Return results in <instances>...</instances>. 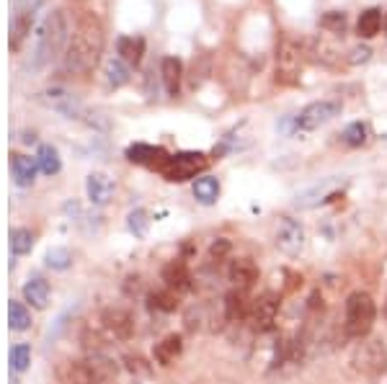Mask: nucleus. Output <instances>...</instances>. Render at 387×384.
<instances>
[{
    "label": "nucleus",
    "instance_id": "31",
    "mask_svg": "<svg viewBox=\"0 0 387 384\" xmlns=\"http://www.w3.org/2000/svg\"><path fill=\"white\" fill-rule=\"evenodd\" d=\"M8 361H11L14 371H26L28 364H31V348L26 343H16L8 353Z\"/></svg>",
    "mask_w": 387,
    "mask_h": 384
},
{
    "label": "nucleus",
    "instance_id": "32",
    "mask_svg": "<svg viewBox=\"0 0 387 384\" xmlns=\"http://www.w3.org/2000/svg\"><path fill=\"white\" fill-rule=\"evenodd\" d=\"M106 80H109V85H114V88H119V85H124V82L129 80V70H127L124 60H111L109 65H106Z\"/></svg>",
    "mask_w": 387,
    "mask_h": 384
},
{
    "label": "nucleus",
    "instance_id": "30",
    "mask_svg": "<svg viewBox=\"0 0 387 384\" xmlns=\"http://www.w3.org/2000/svg\"><path fill=\"white\" fill-rule=\"evenodd\" d=\"M147 299H150V309H158V312H176L179 309V294L171 292V289L152 292Z\"/></svg>",
    "mask_w": 387,
    "mask_h": 384
},
{
    "label": "nucleus",
    "instance_id": "14",
    "mask_svg": "<svg viewBox=\"0 0 387 384\" xmlns=\"http://www.w3.org/2000/svg\"><path fill=\"white\" fill-rule=\"evenodd\" d=\"M339 186H344V181L328 178V181H323V183L312 186V188L299 193L295 204L302 206V209H310V206H318V204H323V201H331L333 196H336V188H339Z\"/></svg>",
    "mask_w": 387,
    "mask_h": 384
},
{
    "label": "nucleus",
    "instance_id": "38",
    "mask_svg": "<svg viewBox=\"0 0 387 384\" xmlns=\"http://www.w3.org/2000/svg\"><path fill=\"white\" fill-rule=\"evenodd\" d=\"M124 361H127V369H129L132 374H150V366H147L139 356H127Z\"/></svg>",
    "mask_w": 387,
    "mask_h": 384
},
{
    "label": "nucleus",
    "instance_id": "40",
    "mask_svg": "<svg viewBox=\"0 0 387 384\" xmlns=\"http://www.w3.org/2000/svg\"><path fill=\"white\" fill-rule=\"evenodd\" d=\"M369 55H372V49H369V47H356L351 52V62H354V65H356V62H366V60H369Z\"/></svg>",
    "mask_w": 387,
    "mask_h": 384
},
{
    "label": "nucleus",
    "instance_id": "41",
    "mask_svg": "<svg viewBox=\"0 0 387 384\" xmlns=\"http://www.w3.org/2000/svg\"><path fill=\"white\" fill-rule=\"evenodd\" d=\"M385 315H387V304H385Z\"/></svg>",
    "mask_w": 387,
    "mask_h": 384
},
{
    "label": "nucleus",
    "instance_id": "8",
    "mask_svg": "<svg viewBox=\"0 0 387 384\" xmlns=\"http://www.w3.org/2000/svg\"><path fill=\"white\" fill-rule=\"evenodd\" d=\"M101 325L111 338L117 341H129L134 336V317L124 307H106L101 312Z\"/></svg>",
    "mask_w": 387,
    "mask_h": 384
},
{
    "label": "nucleus",
    "instance_id": "27",
    "mask_svg": "<svg viewBox=\"0 0 387 384\" xmlns=\"http://www.w3.org/2000/svg\"><path fill=\"white\" fill-rule=\"evenodd\" d=\"M36 165L44 176H55L63 168V160H60V152L52 147V144H42L39 152H36Z\"/></svg>",
    "mask_w": 387,
    "mask_h": 384
},
{
    "label": "nucleus",
    "instance_id": "15",
    "mask_svg": "<svg viewBox=\"0 0 387 384\" xmlns=\"http://www.w3.org/2000/svg\"><path fill=\"white\" fill-rule=\"evenodd\" d=\"M163 282H166V287L171 289V292H176V294H184V292H189L191 289V274H189L186 263L181 261H171L163 266Z\"/></svg>",
    "mask_w": 387,
    "mask_h": 384
},
{
    "label": "nucleus",
    "instance_id": "13",
    "mask_svg": "<svg viewBox=\"0 0 387 384\" xmlns=\"http://www.w3.org/2000/svg\"><path fill=\"white\" fill-rule=\"evenodd\" d=\"M171 158L163 147H155V144H142V142H137V144H132L129 150H127V160L129 163H134V165H147V168H163V163Z\"/></svg>",
    "mask_w": 387,
    "mask_h": 384
},
{
    "label": "nucleus",
    "instance_id": "11",
    "mask_svg": "<svg viewBox=\"0 0 387 384\" xmlns=\"http://www.w3.org/2000/svg\"><path fill=\"white\" fill-rule=\"evenodd\" d=\"M277 312H279L277 294L266 292V294H261L256 302H253V307H250L248 312V320L253 323L256 330H269L271 325H274V320H277Z\"/></svg>",
    "mask_w": 387,
    "mask_h": 384
},
{
    "label": "nucleus",
    "instance_id": "12",
    "mask_svg": "<svg viewBox=\"0 0 387 384\" xmlns=\"http://www.w3.org/2000/svg\"><path fill=\"white\" fill-rule=\"evenodd\" d=\"M299 44L295 41H284L282 49H279V62H277V80L279 82H295L299 73Z\"/></svg>",
    "mask_w": 387,
    "mask_h": 384
},
{
    "label": "nucleus",
    "instance_id": "19",
    "mask_svg": "<svg viewBox=\"0 0 387 384\" xmlns=\"http://www.w3.org/2000/svg\"><path fill=\"white\" fill-rule=\"evenodd\" d=\"M181 73H184V65H181L179 57H163V62H160V78L166 82L168 96H179Z\"/></svg>",
    "mask_w": 387,
    "mask_h": 384
},
{
    "label": "nucleus",
    "instance_id": "28",
    "mask_svg": "<svg viewBox=\"0 0 387 384\" xmlns=\"http://www.w3.org/2000/svg\"><path fill=\"white\" fill-rule=\"evenodd\" d=\"M8 325H11V330H16V333H23V330L31 328V312H28V307L23 302H8Z\"/></svg>",
    "mask_w": 387,
    "mask_h": 384
},
{
    "label": "nucleus",
    "instance_id": "36",
    "mask_svg": "<svg viewBox=\"0 0 387 384\" xmlns=\"http://www.w3.org/2000/svg\"><path fill=\"white\" fill-rule=\"evenodd\" d=\"M323 28H331L336 34H344L346 28V16L339 14V11H331V14L323 16Z\"/></svg>",
    "mask_w": 387,
    "mask_h": 384
},
{
    "label": "nucleus",
    "instance_id": "16",
    "mask_svg": "<svg viewBox=\"0 0 387 384\" xmlns=\"http://www.w3.org/2000/svg\"><path fill=\"white\" fill-rule=\"evenodd\" d=\"M60 379L65 384H101L96 369L90 366V361H68L60 369Z\"/></svg>",
    "mask_w": 387,
    "mask_h": 384
},
{
    "label": "nucleus",
    "instance_id": "18",
    "mask_svg": "<svg viewBox=\"0 0 387 384\" xmlns=\"http://www.w3.org/2000/svg\"><path fill=\"white\" fill-rule=\"evenodd\" d=\"M228 276H230V282L235 284L238 289L245 292V289H250L258 282V266L250 261V258H238V261L230 263Z\"/></svg>",
    "mask_w": 387,
    "mask_h": 384
},
{
    "label": "nucleus",
    "instance_id": "23",
    "mask_svg": "<svg viewBox=\"0 0 387 384\" xmlns=\"http://www.w3.org/2000/svg\"><path fill=\"white\" fill-rule=\"evenodd\" d=\"M248 312H250V304L248 299H245V294H243V289H235V292H230V294L225 297V317H228L230 323L245 320Z\"/></svg>",
    "mask_w": 387,
    "mask_h": 384
},
{
    "label": "nucleus",
    "instance_id": "34",
    "mask_svg": "<svg viewBox=\"0 0 387 384\" xmlns=\"http://www.w3.org/2000/svg\"><path fill=\"white\" fill-rule=\"evenodd\" d=\"M70 263H73V253H70L68 247H52V250H47V266L49 268L65 271V268H70Z\"/></svg>",
    "mask_w": 387,
    "mask_h": 384
},
{
    "label": "nucleus",
    "instance_id": "5",
    "mask_svg": "<svg viewBox=\"0 0 387 384\" xmlns=\"http://www.w3.org/2000/svg\"><path fill=\"white\" fill-rule=\"evenodd\" d=\"M351 364L359 374L380 377V374L387 371V351L382 348L380 341H366V343H361L359 348L354 351Z\"/></svg>",
    "mask_w": 387,
    "mask_h": 384
},
{
    "label": "nucleus",
    "instance_id": "22",
    "mask_svg": "<svg viewBox=\"0 0 387 384\" xmlns=\"http://www.w3.org/2000/svg\"><path fill=\"white\" fill-rule=\"evenodd\" d=\"M23 299H26L31 307L36 309H44L49 302V282H44L42 276H36V279H28L23 284Z\"/></svg>",
    "mask_w": 387,
    "mask_h": 384
},
{
    "label": "nucleus",
    "instance_id": "37",
    "mask_svg": "<svg viewBox=\"0 0 387 384\" xmlns=\"http://www.w3.org/2000/svg\"><path fill=\"white\" fill-rule=\"evenodd\" d=\"M230 250H233V245H230V240H225V238H220V240L212 242V247H209V258L215 263L225 261L230 255Z\"/></svg>",
    "mask_w": 387,
    "mask_h": 384
},
{
    "label": "nucleus",
    "instance_id": "2",
    "mask_svg": "<svg viewBox=\"0 0 387 384\" xmlns=\"http://www.w3.org/2000/svg\"><path fill=\"white\" fill-rule=\"evenodd\" d=\"M68 18L65 11H52L44 18L39 34H36V52H34V68H42L44 62L55 60L68 44Z\"/></svg>",
    "mask_w": 387,
    "mask_h": 384
},
{
    "label": "nucleus",
    "instance_id": "25",
    "mask_svg": "<svg viewBox=\"0 0 387 384\" xmlns=\"http://www.w3.org/2000/svg\"><path fill=\"white\" fill-rule=\"evenodd\" d=\"M382 28V11L380 8H366L364 14L356 21V34L364 36V39H372V36L380 34Z\"/></svg>",
    "mask_w": 387,
    "mask_h": 384
},
{
    "label": "nucleus",
    "instance_id": "20",
    "mask_svg": "<svg viewBox=\"0 0 387 384\" xmlns=\"http://www.w3.org/2000/svg\"><path fill=\"white\" fill-rule=\"evenodd\" d=\"M11 171H14V181L21 188L34 183L36 178V158H26V155H11Z\"/></svg>",
    "mask_w": 387,
    "mask_h": 384
},
{
    "label": "nucleus",
    "instance_id": "7",
    "mask_svg": "<svg viewBox=\"0 0 387 384\" xmlns=\"http://www.w3.org/2000/svg\"><path fill=\"white\" fill-rule=\"evenodd\" d=\"M39 101L47 103L49 109H55L57 114H63L65 119H83L85 106L78 101L73 93H68L65 88H49L44 93H39Z\"/></svg>",
    "mask_w": 387,
    "mask_h": 384
},
{
    "label": "nucleus",
    "instance_id": "6",
    "mask_svg": "<svg viewBox=\"0 0 387 384\" xmlns=\"http://www.w3.org/2000/svg\"><path fill=\"white\" fill-rule=\"evenodd\" d=\"M341 114V101H315L310 106H304L299 111V117L295 119V127L299 132H312L328 124L331 119H336Z\"/></svg>",
    "mask_w": 387,
    "mask_h": 384
},
{
    "label": "nucleus",
    "instance_id": "33",
    "mask_svg": "<svg viewBox=\"0 0 387 384\" xmlns=\"http://www.w3.org/2000/svg\"><path fill=\"white\" fill-rule=\"evenodd\" d=\"M127 227H129V233L134 238H145L147 227H150V214L145 209H134V212L127 217Z\"/></svg>",
    "mask_w": 387,
    "mask_h": 384
},
{
    "label": "nucleus",
    "instance_id": "42",
    "mask_svg": "<svg viewBox=\"0 0 387 384\" xmlns=\"http://www.w3.org/2000/svg\"><path fill=\"white\" fill-rule=\"evenodd\" d=\"M385 26H387V18H385Z\"/></svg>",
    "mask_w": 387,
    "mask_h": 384
},
{
    "label": "nucleus",
    "instance_id": "4",
    "mask_svg": "<svg viewBox=\"0 0 387 384\" xmlns=\"http://www.w3.org/2000/svg\"><path fill=\"white\" fill-rule=\"evenodd\" d=\"M209 165L207 155L204 152H176L163 163L160 173L163 178L171 181V183H184V181L194 178L196 173H201Z\"/></svg>",
    "mask_w": 387,
    "mask_h": 384
},
{
    "label": "nucleus",
    "instance_id": "1",
    "mask_svg": "<svg viewBox=\"0 0 387 384\" xmlns=\"http://www.w3.org/2000/svg\"><path fill=\"white\" fill-rule=\"evenodd\" d=\"M104 52V31L93 16H83L75 26V34L70 39L65 52V73L70 75H85L96 68Z\"/></svg>",
    "mask_w": 387,
    "mask_h": 384
},
{
    "label": "nucleus",
    "instance_id": "24",
    "mask_svg": "<svg viewBox=\"0 0 387 384\" xmlns=\"http://www.w3.org/2000/svg\"><path fill=\"white\" fill-rule=\"evenodd\" d=\"M181 351H184L181 336H168L155 346V361H158L160 366H171L173 361L181 356Z\"/></svg>",
    "mask_w": 387,
    "mask_h": 384
},
{
    "label": "nucleus",
    "instance_id": "29",
    "mask_svg": "<svg viewBox=\"0 0 387 384\" xmlns=\"http://www.w3.org/2000/svg\"><path fill=\"white\" fill-rule=\"evenodd\" d=\"M34 247V233L26 227H16L11 230V253L14 255H26Z\"/></svg>",
    "mask_w": 387,
    "mask_h": 384
},
{
    "label": "nucleus",
    "instance_id": "17",
    "mask_svg": "<svg viewBox=\"0 0 387 384\" xmlns=\"http://www.w3.org/2000/svg\"><path fill=\"white\" fill-rule=\"evenodd\" d=\"M85 193H88L90 204L104 206L109 204L111 193H114V183H111V178L104 176V173H90L88 178H85Z\"/></svg>",
    "mask_w": 387,
    "mask_h": 384
},
{
    "label": "nucleus",
    "instance_id": "21",
    "mask_svg": "<svg viewBox=\"0 0 387 384\" xmlns=\"http://www.w3.org/2000/svg\"><path fill=\"white\" fill-rule=\"evenodd\" d=\"M117 52L127 65H139V60L145 55V39L142 36H119Z\"/></svg>",
    "mask_w": 387,
    "mask_h": 384
},
{
    "label": "nucleus",
    "instance_id": "9",
    "mask_svg": "<svg viewBox=\"0 0 387 384\" xmlns=\"http://www.w3.org/2000/svg\"><path fill=\"white\" fill-rule=\"evenodd\" d=\"M36 6H39V0H18V3H16V14L14 18H11V49L21 47V41L26 39V34L31 31Z\"/></svg>",
    "mask_w": 387,
    "mask_h": 384
},
{
    "label": "nucleus",
    "instance_id": "35",
    "mask_svg": "<svg viewBox=\"0 0 387 384\" xmlns=\"http://www.w3.org/2000/svg\"><path fill=\"white\" fill-rule=\"evenodd\" d=\"M344 142L349 144V147H361V144L366 142V127L361 122H354L349 124L344 129Z\"/></svg>",
    "mask_w": 387,
    "mask_h": 384
},
{
    "label": "nucleus",
    "instance_id": "3",
    "mask_svg": "<svg viewBox=\"0 0 387 384\" xmlns=\"http://www.w3.org/2000/svg\"><path fill=\"white\" fill-rule=\"evenodd\" d=\"M377 317V304L366 292H354L346 299V336L364 338L374 325Z\"/></svg>",
    "mask_w": 387,
    "mask_h": 384
},
{
    "label": "nucleus",
    "instance_id": "39",
    "mask_svg": "<svg viewBox=\"0 0 387 384\" xmlns=\"http://www.w3.org/2000/svg\"><path fill=\"white\" fill-rule=\"evenodd\" d=\"M83 346L88 351H93V353H98V351H101V346H104V341L98 338V333H93V330H85V333H83Z\"/></svg>",
    "mask_w": 387,
    "mask_h": 384
},
{
    "label": "nucleus",
    "instance_id": "26",
    "mask_svg": "<svg viewBox=\"0 0 387 384\" xmlns=\"http://www.w3.org/2000/svg\"><path fill=\"white\" fill-rule=\"evenodd\" d=\"M217 196H220V183H217V178H212V176H204V178H199L194 183V199L199 201V204L204 206L215 204Z\"/></svg>",
    "mask_w": 387,
    "mask_h": 384
},
{
    "label": "nucleus",
    "instance_id": "10",
    "mask_svg": "<svg viewBox=\"0 0 387 384\" xmlns=\"http://www.w3.org/2000/svg\"><path fill=\"white\" fill-rule=\"evenodd\" d=\"M277 247L282 253L287 255H297L302 253L304 247V230L297 220H292V217H282L277 227Z\"/></svg>",
    "mask_w": 387,
    "mask_h": 384
}]
</instances>
